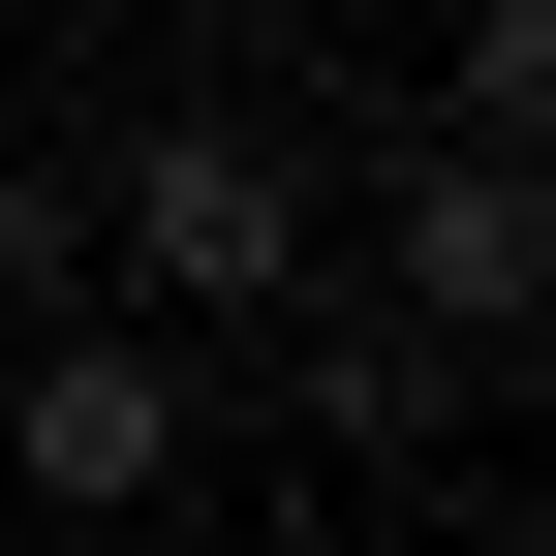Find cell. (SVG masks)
<instances>
[{
  "label": "cell",
  "mask_w": 556,
  "mask_h": 556,
  "mask_svg": "<svg viewBox=\"0 0 556 556\" xmlns=\"http://www.w3.org/2000/svg\"><path fill=\"white\" fill-rule=\"evenodd\" d=\"M371 278L495 371V340H556V155H495V124H433V155H371Z\"/></svg>",
  "instance_id": "2"
},
{
  "label": "cell",
  "mask_w": 556,
  "mask_h": 556,
  "mask_svg": "<svg viewBox=\"0 0 556 556\" xmlns=\"http://www.w3.org/2000/svg\"><path fill=\"white\" fill-rule=\"evenodd\" d=\"M278 340H309V433H340V464H464V340L402 309V278H309Z\"/></svg>",
  "instance_id": "4"
},
{
  "label": "cell",
  "mask_w": 556,
  "mask_h": 556,
  "mask_svg": "<svg viewBox=\"0 0 556 556\" xmlns=\"http://www.w3.org/2000/svg\"><path fill=\"white\" fill-rule=\"evenodd\" d=\"M0 309H93V186H62V155L0 186Z\"/></svg>",
  "instance_id": "6"
},
{
  "label": "cell",
  "mask_w": 556,
  "mask_h": 556,
  "mask_svg": "<svg viewBox=\"0 0 556 556\" xmlns=\"http://www.w3.org/2000/svg\"><path fill=\"white\" fill-rule=\"evenodd\" d=\"M433 124H495V155H556V0H433Z\"/></svg>",
  "instance_id": "5"
},
{
  "label": "cell",
  "mask_w": 556,
  "mask_h": 556,
  "mask_svg": "<svg viewBox=\"0 0 556 556\" xmlns=\"http://www.w3.org/2000/svg\"><path fill=\"white\" fill-rule=\"evenodd\" d=\"M0 464H31V526H155L186 495V340L155 309H62L31 402H0Z\"/></svg>",
  "instance_id": "3"
},
{
  "label": "cell",
  "mask_w": 556,
  "mask_h": 556,
  "mask_svg": "<svg viewBox=\"0 0 556 556\" xmlns=\"http://www.w3.org/2000/svg\"><path fill=\"white\" fill-rule=\"evenodd\" d=\"M495 556H556V495H526V526H495Z\"/></svg>",
  "instance_id": "7"
},
{
  "label": "cell",
  "mask_w": 556,
  "mask_h": 556,
  "mask_svg": "<svg viewBox=\"0 0 556 556\" xmlns=\"http://www.w3.org/2000/svg\"><path fill=\"white\" fill-rule=\"evenodd\" d=\"M309 556H371V526H309Z\"/></svg>",
  "instance_id": "8"
},
{
  "label": "cell",
  "mask_w": 556,
  "mask_h": 556,
  "mask_svg": "<svg viewBox=\"0 0 556 556\" xmlns=\"http://www.w3.org/2000/svg\"><path fill=\"white\" fill-rule=\"evenodd\" d=\"M309 248H340V186L278 155L248 93H155V124L93 155V278H124V309H217V340H278V309H309Z\"/></svg>",
  "instance_id": "1"
}]
</instances>
